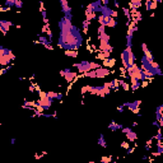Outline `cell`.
<instances>
[{"instance_id":"ba28073f","label":"cell","mask_w":163,"mask_h":163,"mask_svg":"<svg viewBox=\"0 0 163 163\" xmlns=\"http://www.w3.org/2000/svg\"><path fill=\"white\" fill-rule=\"evenodd\" d=\"M60 75L63 76L64 79L66 80V83H69V84H72L73 82H75V79H76V75H78V73L76 72H73L70 68L68 69H64L60 72Z\"/></svg>"},{"instance_id":"f546056e","label":"cell","mask_w":163,"mask_h":163,"mask_svg":"<svg viewBox=\"0 0 163 163\" xmlns=\"http://www.w3.org/2000/svg\"><path fill=\"white\" fill-rule=\"evenodd\" d=\"M22 6H23V1H21V0H15L14 8H17V9H22Z\"/></svg>"},{"instance_id":"ac0fdd59","label":"cell","mask_w":163,"mask_h":163,"mask_svg":"<svg viewBox=\"0 0 163 163\" xmlns=\"http://www.w3.org/2000/svg\"><path fill=\"white\" fill-rule=\"evenodd\" d=\"M122 127H124V126L121 125V124H117V122H115V121H112V122H110V125H108V129H110L112 133L117 131V130H121Z\"/></svg>"},{"instance_id":"277c9868","label":"cell","mask_w":163,"mask_h":163,"mask_svg":"<svg viewBox=\"0 0 163 163\" xmlns=\"http://www.w3.org/2000/svg\"><path fill=\"white\" fill-rule=\"evenodd\" d=\"M101 64L100 63H94V61H87V60H83V61H79V63H75L73 64V68L76 69V73L79 74H85L88 72H92L94 69H98L101 68Z\"/></svg>"},{"instance_id":"d4e9b609","label":"cell","mask_w":163,"mask_h":163,"mask_svg":"<svg viewBox=\"0 0 163 163\" xmlns=\"http://www.w3.org/2000/svg\"><path fill=\"white\" fill-rule=\"evenodd\" d=\"M110 55L111 54H108V52H100L98 51V54H97V59H100V60H106V59H110Z\"/></svg>"},{"instance_id":"5b68a950","label":"cell","mask_w":163,"mask_h":163,"mask_svg":"<svg viewBox=\"0 0 163 163\" xmlns=\"http://www.w3.org/2000/svg\"><path fill=\"white\" fill-rule=\"evenodd\" d=\"M121 63H122V66L125 70L129 66H131L133 64H136V56L131 47H125L122 50V52H121Z\"/></svg>"},{"instance_id":"7402d4cb","label":"cell","mask_w":163,"mask_h":163,"mask_svg":"<svg viewBox=\"0 0 163 163\" xmlns=\"http://www.w3.org/2000/svg\"><path fill=\"white\" fill-rule=\"evenodd\" d=\"M98 145H101L102 148H107V143H106V138H105L103 134H100V136H98V140H97Z\"/></svg>"},{"instance_id":"8fae6325","label":"cell","mask_w":163,"mask_h":163,"mask_svg":"<svg viewBox=\"0 0 163 163\" xmlns=\"http://www.w3.org/2000/svg\"><path fill=\"white\" fill-rule=\"evenodd\" d=\"M10 27H15L14 23H13L12 21H4V19H0V32H1L4 36L8 33V31L10 30ZM17 28H21V25H17Z\"/></svg>"},{"instance_id":"2e32d148","label":"cell","mask_w":163,"mask_h":163,"mask_svg":"<svg viewBox=\"0 0 163 163\" xmlns=\"http://www.w3.org/2000/svg\"><path fill=\"white\" fill-rule=\"evenodd\" d=\"M60 5H61V12L64 13V15L66 14H72V6H69L66 0H60Z\"/></svg>"},{"instance_id":"484cf974","label":"cell","mask_w":163,"mask_h":163,"mask_svg":"<svg viewBox=\"0 0 163 163\" xmlns=\"http://www.w3.org/2000/svg\"><path fill=\"white\" fill-rule=\"evenodd\" d=\"M14 4H15V0H5L4 1V5H5V8H13L14 6Z\"/></svg>"},{"instance_id":"603a6c76","label":"cell","mask_w":163,"mask_h":163,"mask_svg":"<svg viewBox=\"0 0 163 163\" xmlns=\"http://www.w3.org/2000/svg\"><path fill=\"white\" fill-rule=\"evenodd\" d=\"M119 87H121L125 92H129V91H130V85H129V83H127L126 80H124V79L119 80Z\"/></svg>"},{"instance_id":"5bb4252c","label":"cell","mask_w":163,"mask_h":163,"mask_svg":"<svg viewBox=\"0 0 163 163\" xmlns=\"http://www.w3.org/2000/svg\"><path fill=\"white\" fill-rule=\"evenodd\" d=\"M143 5V1H139V0H133V1L129 3V6H130V14H134V13L139 12V8Z\"/></svg>"},{"instance_id":"4fadbf2b","label":"cell","mask_w":163,"mask_h":163,"mask_svg":"<svg viewBox=\"0 0 163 163\" xmlns=\"http://www.w3.org/2000/svg\"><path fill=\"white\" fill-rule=\"evenodd\" d=\"M37 42H38V43H41V45H43V46L46 47L47 50H51V51L54 50L52 42H51V41H50L46 36H43V34H40V36H38V41H37Z\"/></svg>"},{"instance_id":"e0dca14e","label":"cell","mask_w":163,"mask_h":163,"mask_svg":"<svg viewBox=\"0 0 163 163\" xmlns=\"http://www.w3.org/2000/svg\"><path fill=\"white\" fill-rule=\"evenodd\" d=\"M130 89H131L133 92H135V91H138V89L142 87V83H140L139 80H136V79H133V78H130Z\"/></svg>"},{"instance_id":"3957f363","label":"cell","mask_w":163,"mask_h":163,"mask_svg":"<svg viewBox=\"0 0 163 163\" xmlns=\"http://www.w3.org/2000/svg\"><path fill=\"white\" fill-rule=\"evenodd\" d=\"M80 92H82V94L88 92V93L98 96V97H106L107 94L112 93V91L110 88L105 87V85H84V87L80 88Z\"/></svg>"},{"instance_id":"52a82bcc","label":"cell","mask_w":163,"mask_h":163,"mask_svg":"<svg viewBox=\"0 0 163 163\" xmlns=\"http://www.w3.org/2000/svg\"><path fill=\"white\" fill-rule=\"evenodd\" d=\"M98 21V23H100V25H102V27L107 28H116L117 25V19H115L112 17H105V15H97V18H96Z\"/></svg>"},{"instance_id":"4dcf8cb0","label":"cell","mask_w":163,"mask_h":163,"mask_svg":"<svg viewBox=\"0 0 163 163\" xmlns=\"http://www.w3.org/2000/svg\"><path fill=\"white\" fill-rule=\"evenodd\" d=\"M121 146H122V148H125V149H129V143L122 142V143H121Z\"/></svg>"},{"instance_id":"f1b7e54d","label":"cell","mask_w":163,"mask_h":163,"mask_svg":"<svg viewBox=\"0 0 163 163\" xmlns=\"http://www.w3.org/2000/svg\"><path fill=\"white\" fill-rule=\"evenodd\" d=\"M66 56H72V57H76L78 56V51H65Z\"/></svg>"},{"instance_id":"7c38bea8","label":"cell","mask_w":163,"mask_h":163,"mask_svg":"<svg viewBox=\"0 0 163 163\" xmlns=\"http://www.w3.org/2000/svg\"><path fill=\"white\" fill-rule=\"evenodd\" d=\"M122 105H124V107L129 108L130 112L139 115V107H140V105H142V101L136 100V101H134V102H125V103H122Z\"/></svg>"},{"instance_id":"83f0119b","label":"cell","mask_w":163,"mask_h":163,"mask_svg":"<svg viewBox=\"0 0 163 163\" xmlns=\"http://www.w3.org/2000/svg\"><path fill=\"white\" fill-rule=\"evenodd\" d=\"M101 163H112V157L107 155V157H102L101 158Z\"/></svg>"},{"instance_id":"1f68e13d","label":"cell","mask_w":163,"mask_h":163,"mask_svg":"<svg viewBox=\"0 0 163 163\" xmlns=\"http://www.w3.org/2000/svg\"><path fill=\"white\" fill-rule=\"evenodd\" d=\"M124 110H125V107H124V105H120V106L117 107V111H119V112H124Z\"/></svg>"},{"instance_id":"d6986e66","label":"cell","mask_w":163,"mask_h":163,"mask_svg":"<svg viewBox=\"0 0 163 163\" xmlns=\"http://www.w3.org/2000/svg\"><path fill=\"white\" fill-rule=\"evenodd\" d=\"M102 64H103V68L110 69V68H112V66H115L116 60H115V59H106V60H103V61H102Z\"/></svg>"},{"instance_id":"4316f807","label":"cell","mask_w":163,"mask_h":163,"mask_svg":"<svg viewBox=\"0 0 163 163\" xmlns=\"http://www.w3.org/2000/svg\"><path fill=\"white\" fill-rule=\"evenodd\" d=\"M82 27H83V33L87 34L88 33V28H89V23H88V22H85V21H83Z\"/></svg>"},{"instance_id":"cb8c5ba5","label":"cell","mask_w":163,"mask_h":163,"mask_svg":"<svg viewBox=\"0 0 163 163\" xmlns=\"http://www.w3.org/2000/svg\"><path fill=\"white\" fill-rule=\"evenodd\" d=\"M41 15H42V19H43V22H45V24H49V18H47V13L46 10L43 9V4L41 3Z\"/></svg>"},{"instance_id":"44dd1931","label":"cell","mask_w":163,"mask_h":163,"mask_svg":"<svg viewBox=\"0 0 163 163\" xmlns=\"http://www.w3.org/2000/svg\"><path fill=\"white\" fill-rule=\"evenodd\" d=\"M140 47H142V50H143V55H144V56H146V57H153L152 52L149 51V49H148V46H146V43H145V42H143L142 45H140Z\"/></svg>"},{"instance_id":"9c48e42d","label":"cell","mask_w":163,"mask_h":163,"mask_svg":"<svg viewBox=\"0 0 163 163\" xmlns=\"http://www.w3.org/2000/svg\"><path fill=\"white\" fill-rule=\"evenodd\" d=\"M97 33H98V41L100 42H106V43H110V40H111V36L106 32V28L100 25L97 28Z\"/></svg>"},{"instance_id":"7a4b0ae2","label":"cell","mask_w":163,"mask_h":163,"mask_svg":"<svg viewBox=\"0 0 163 163\" xmlns=\"http://www.w3.org/2000/svg\"><path fill=\"white\" fill-rule=\"evenodd\" d=\"M140 68L144 73H146L148 75H151L154 78L155 75H162V70L159 68V65L154 61V57H146L143 55L140 59Z\"/></svg>"},{"instance_id":"ffe728a7","label":"cell","mask_w":163,"mask_h":163,"mask_svg":"<svg viewBox=\"0 0 163 163\" xmlns=\"http://www.w3.org/2000/svg\"><path fill=\"white\" fill-rule=\"evenodd\" d=\"M159 1H152V0H146L144 3L145 4V9L146 10H153V9H155V6H157Z\"/></svg>"},{"instance_id":"8992f818","label":"cell","mask_w":163,"mask_h":163,"mask_svg":"<svg viewBox=\"0 0 163 163\" xmlns=\"http://www.w3.org/2000/svg\"><path fill=\"white\" fill-rule=\"evenodd\" d=\"M111 73H113V72H111V69L101 66V68H98V69H94V70H92V72L82 74V76L83 78H106V76H108Z\"/></svg>"},{"instance_id":"30bf717a","label":"cell","mask_w":163,"mask_h":163,"mask_svg":"<svg viewBox=\"0 0 163 163\" xmlns=\"http://www.w3.org/2000/svg\"><path fill=\"white\" fill-rule=\"evenodd\" d=\"M121 131L126 135V139L129 140L130 143H135L136 140H138V134H136L131 127H122L121 129Z\"/></svg>"},{"instance_id":"e575fe53","label":"cell","mask_w":163,"mask_h":163,"mask_svg":"<svg viewBox=\"0 0 163 163\" xmlns=\"http://www.w3.org/2000/svg\"><path fill=\"white\" fill-rule=\"evenodd\" d=\"M43 154H45V153H43ZM43 154H36V155H34V158H36V159H40V158L42 157Z\"/></svg>"},{"instance_id":"6da1fadb","label":"cell","mask_w":163,"mask_h":163,"mask_svg":"<svg viewBox=\"0 0 163 163\" xmlns=\"http://www.w3.org/2000/svg\"><path fill=\"white\" fill-rule=\"evenodd\" d=\"M84 43L82 30L73 24L69 30L60 32L59 40H57V47L65 51H78Z\"/></svg>"},{"instance_id":"d6a6232c","label":"cell","mask_w":163,"mask_h":163,"mask_svg":"<svg viewBox=\"0 0 163 163\" xmlns=\"http://www.w3.org/2000/svg\"><path fill=\"white\" fill-rule=\"evenodd\" d=\"M112 4H113V6H115V8H120V3L119 1H116V0H113V1H112Z\"/></svg>"},{"instance_id":"836d02e7","label":"cell","mask_w":163,"mask_h":163,"mask_svg":"<svg viewBox=\"0 0 163 163\" xmlns=\"http://www.w3.org/2000/svg\"><path fill=\"white\" fill-rule=\"evenodd\" d=\"M15 142H17V139H15V138H12L10 139V144H15Z\"/></svg>"},{"instance_id":"9a60e30c","label":"cell","mask_w":163,"mask_h":163,"mask_svg":"<svg viewBox=\"0 0 163 163\" xmlns=\"http://www.w3.org/2000/svg\"><path fill=\"white\" fill-rule=\"evenodd\" d=\"M100 52H108L111 54L113 51V46H111V43H106V42H100V47H98Z\"/></svg>"}]
</instances>
